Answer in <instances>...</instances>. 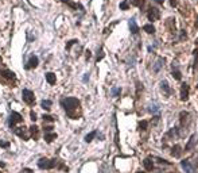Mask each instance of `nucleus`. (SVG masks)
<instances>
[{
  "label": "nucleus",
  "instance_id": "obj_1",
  "mask_svg": "<svg viewBox=\"0 0 198 173\" xmlns=\"http://www.w3.org/2000/svg\"><path fill=\"white\" fill-rule=\"evenodd\" d=\"M61 104L64 105L65 111H66L67 117L75 119L77 117L81 115V111H80V100L75 99V97H66L61 102Z\"/></svg>",
  "mask_w": 198,
  "mask_h": 173
},
{
  "label": "nucleus",
  "instance_id": "obj_2",
  "mask_svg": "<svg viewBox=\"0 0 198 173\" xmlns=\"http://www.w3.org/2000/svg\"><path fill=\"white\" fill-rule=\"evenodd\" d=\"M38 166L41 169H53V168L58 166L57 160H49V158H41L38 161Z\"/></svg>",
  "mask_w": 198,
  "mask_h": 173
},
{
  "label": "nucleus",
  "instance_id": "obj_3",
  "mask_svg": "<svg viewBox=\"0 0 198 173\" xmlns=\"http://www.w3.org/2000/svg\"><path fill=\"white\" fill-rule=\"evenodd\" d=\"M147 16L151 22H155V20H158L160 18V11L158 8H155V7H150L147 12Z\"/></svg>",
  "mask_w": 198,
  "mask_h": 173
},
{
  "label": "nucleus",
  "instance_id": "obj_4",
  "mask_svg": "<svg viewBox=\"0 0 198 173\" xmlns=\"http://www.w3.org/2000/svg\"><path fill=\"white\" fill-rule=\"evenodd\" d=\"M23 122V117L20 115L19 112H11V117H10V120H8V123H10V126L11 127H14L16 123H22Z\"/></svg>",
  "mask_w": 198,
  "mask_h": 173
},
{
  "label": "nucleus",
  "instance_id": "obj_5",
  "mask_svg": "<svg viewBox=\"0 0 198 173\" xmlns=\"http://www.w3.org/2000/svg\"><path fill=\"white\" fill-rule=\"evenodd\" d=\"M23 100L27 104H34L35 103V96H34L33 91L30 89H23Z\"/></svg>",
  "mask_w": 198,
  "mask_h": 173
},
{
  "label": "nucleus",
  "instance_id": "obj_6",
  "mask_svg": "<svg viewBox=\"0 0 198 173\" xmlns=\"http://www.w3.org/2000/svg\"><path fill=\"white\" fill-rule=\"evenodd\" d=\"M181 166H182V169H183L185 173H193V170H194V166H193V164L189 160H182Z\"/></svg>",
  "mask_w": 198,
  "mask_h": 173
},
{
  "label": "nucleus",
  "instance_id": "obj_7",
  "mask_svg": "<svg viewBox=\"0 0 198 173\" xmlns=\"http://www.w3.org/2000/svg\"><path fill=\"white\" fill-rule=\"evenodd\" d=\"M160 91L165 94L166 97H168L171 95V88H170V85H168L167 80H162L160 81Z\"/></svg>",
  "mask_w": 198,
  "mask_h": 173
},
{
  "label": "nucleus",
  "instance_id": "obj_8",
  "mask_svg": "<svg viewBox=\"0 0 198 173\" xmlns=\"http://www.w3.org/2000/svg\"><path fill=\"white\" fill-rule=\"evenodd\" d=\"M187 99H189V84L183 82L181 88V100L182 102H187Z\"/></svg>",
  "mask_w": 198,
  "mask_h": 173
},
{
  "label": "nucleus",
  "instance_id": "obj_9",
  "mask_svg": "<svg viewBox=\"0 0 198 173\" xmlns=\"http://www.w3.org/2000/svg\"><path fill=\"white\" fill-rule=\"evenodd\" d=\"M165 62H166V60L163 58V57H159L158 60L155 61V64H154V66H152V71L155 72V73H158V72L160 71V69L163 68V65H165Z\"/></svg>",
  "mask_w": 198,
  "mask_h": 173
},
{
  "label": "nucleus",
  "instance_id": "obj_10",
  "mask_svg": "<svg viewBox=\"0 0 198 173\" xmlns=\"http://www.w3.org/2000/svg\"><path fill=\"white\" fill-rule=\"evenodd\" d=\"M38 66V57L36 56H31L30 60L27 61V64H26V69H34Z\"/></svg>",
  "mask_w": 198,
  "mask_h": 173
},
{
  "label": "nucleus",
  "instance_id": "obj_11",
  "mask_svg": "<svg viewBox=\"0 0 198 173\" xmlns=\"http://www.w3.org/2000/svg\"><path fill=\"white\" fill-rule=\"evenodd\" d=\"M0 76L3 77V79L8 80V81H14V80H15V73H14V72H11V71H8V69L0 72Z\"/></svg>",
  "mask_w": 198,
  "mask_h": 173
},
{
  "label": "nucleus",
  "instance_id": "obj_12",
  "mask_svg": "<svg viewBox=\"0 0 198 173\" xmlns=\"http://www.w3.org/2000/svg\"><path fill=\"white\" fill-rule=\"evenodd\" d=\"M143 165H144L146 170H148V172L154 170V158H152V157H147V158H144Z\"/></svg>",
  "mask_w": 198,
  "mask_h": 173
},
{
  "label": "nucleus",
  "instance_id": "obj_13",
  "mask_svg": "<svg viewBox=\"0 0 198 173\" xmlns=\"http://www.w3.org/2000/svg\"><path fill=\"white\" fill-rule=\"evenodd\" d=\"M182 154V148L181 145H174L173 149H171V156L174 157V158H179Z\"/></svg>",
  "mask_w": 198,
  "mask_h": 173
},
{
  "label": "nucleus",
  "instance_id": "obj_14",
  "mask_svg": "<svg viewBox=\"0 0 198 173\" xmlns=\"http://www.w3.org/2000/svg\"><path fill=\"white\" fill-rule=\"evenodd\" d=\"M15 134H16V135H19L20 138H23L24 141H27V139L30 138V135L27 134V131H26L24 127H22V128H15Z\"/></svg>",
  "mask_w": 198,
  "mask_h": 173
},
{
  "label": "nucleus",
  "instance_id": "obj_15",
  "mask_svg": "<svg viewBox=\"0 0 198 173\" xmlns=\"http://www.w3.org/2000/svg\"><path fill=\"white\" fill-rule=\"evenodd\" d=\"M190 117V114L187 112V111H182L181 114H179V119H181V125L182 126H186L187 122H189V119L187 118Z\"/></svg>",
  "mask_w": 198,
  "mask_h": 173
},
{
  "label": "nucleus",
  "instance_id": "obj_16",
  "mask_svg": "<svg viewBox=\"0 0 198 173\" xmlns=\"http://www.w3.org/2000/svg\"><path fill=\"white\" fill-rule=\"evenodd\" d=\"M171 73H173V76H174V79L175 80H181V71H179L178 68H177V64H174L173 66H171Z\"/></svg>",
  "mask_w": 198,
  "mask_h": 173
},
{
  "label": "nucleus",
  "instance_id": "obj_17",
  "mask_svg": "<svg viewBox=\"0 0 198 173\" xmlns=\"http://www.w3.org/2000/svg\"><path fill=\"white\" fill-rule=\"evenodd\" d=\"M195 146V135L193 134L191 137H190V139H189V142H187V145H186V148H185V150L186 151H190Z\"/></svg>",
  "mask_w": 198,
  "mask_h": 173
},
{
  "label": "nucleus",
  "instance_id": "obj_18",
  "mask_svg": "<svg viewBox=\"0 0 198 173\" xmlns=\"http://www.w3.org/2000/svg\"><path fill=\"white\" fill-rule=\"evenodd\" d=\"M129 30H131L132 34H137L139 33V27H137L136 22H135V19H131L129 20Z\"/></svg>",
  "mask_w": 198,
  "mask_h": 173
},
{
  "label": "nucleus",
  "instance_id": "obj_19",
  "mask_svg": "<svg viewBox=\"0 0 198 173\" xmlns=\"http://www.w3.org/2000/svg\"><path fill=\"white\" fill-rule=\"evenodd\" d=\"M46 80H47V82L50 85H54V84H55V81H57V77H55V74H54V73L49 72V73L46 74Z\"/></svg>",
  "mask_w": 198,
  "mask_h": 173
},
{
  "label": "nucleus",
  "instance_id": "obj_20",
  "mask_svg": "<svg viewBox=\"0 0 198 173\" xmlns=\"http://www.w3.org/2000/svg\"><path fill=\"white\" fill-rule=\"evenodd\" d=\"M55 138H57V134L55 133H46L45 134V139H46V142H49V143H50V142H53Z\"/></svg>",
  "mask_w": 198,
  "mask_h": 173
},
{
  "label": "nucleus",
  "instance_id": "obj_21",
  "mask_svg": "<svg viewBox=\"0 0 198 173\" xmlns=\"http://www.w3.org/2000/svg\"><path fill=\"white\" fill-rule=\"evenodd\" d=\"M143 30L146 33H148V34H155V27L152 25H144L143 26Z\"/></svg>",
  "mask_w": 198,
  "mask_h": 173
},
{
  "label": "nucleus",
  "instance_id": "obj_22",
  "mask_svg": "<svg viewBox=\"0 0 198 173\" xmlns=\"http://www.w3.org/2000/svg\"><path fill=\"white\" fill-rule=\"evenodd\" d=\"M41 105H42V108H43V110H46V111L51 110V102H50V100H42Z\"/></svg>",
  "mask_w": 198,
  "mask_h": 173
},
{
  "label": "nucleus",
  "instance_id": "obj_23",
  "mask_svg": "<svg viewBox=\"0 0 198 173\" xmlns=\"http://www.w3.org/2000/svg\"><path fill=\"white\" fill-rule=\"evenodd\" d=\"M193 54H194V65H193V69L197 71V68H198V49H195V50L193 51Z\"/></svg>",
  "mask_w": 198,
  "mask_h": 173
},
{
  "label": "nucleus",
  "instance_id": "obj_24",
  "mask_svg": "<svg viewBox=\"0 0 198 173\" xmlns=\"http://www.w3.org/2000/svg\"><path fill=\"white\" fill-rule=\"evenodd\" d=\"M30 134L35 139L38 138V127H36V126H31V127H30Z\"/></svg>",
  "mask_w": 198,
  "mask_h": 173
},
{
  "label": "nucleus",
  "instance_id": "obj_25",
  "mask_svg": "<svg viewBox=\"0 0 198 173\" xmlns=\"http://www.w3.org/2000/svg\"><path fill=\"white\" fill-rule=\"evenodd\" d=\"M96 134H97V131H92V133H89L86 137H85V141H86V142H92V139L96 137Z\"/></svg>",
  "mask_w": 198,
  "mask_h": 173
},
{
  "label": "nucleus",
  "instance_id": "obj_26",
  "mask_svg": "<svg viewBox=\"0 0 198 173\" xmlns=\"http://www.w3.org/2000/svg\"><path fill=\"white\" fill-rule=\"evenodd\" d=\"M147 127H148V122H147V120H142V122L139 123V128L142 131H146V130H147Z\"/></svg>",
  "mask_w": 198,
  "mask_h": 173
},
{
  "label": "nucleus",
  "instance_id": "obj_27",
  "mask_svg": "<svg viewBox=\"0 0 198 173\" xmlns=\"http://www.w3.org/2000/svg\"><path fill=\"white\" fill-rule=\"evenodd\" d=\"M159 111V107H158V104H152V105H150V112H158Z\"/></svg>",
  "mask_w": 198,
  "mask_h": 173
},
{
  "label": "nucleus",
  "instance_id": "obj_28",
  "mask_svg": "<svg viewBox=\"0 0 198 173\" xmlns=\"http://www.w3.org/2000/svg\"><path fill=\"white\" fill-rule=\"evenodd\" d=\"M120 92H121V89L120 88H113L112 89V96H119V95H120Z\"/></svg>",
  "mask_w": 198,
  "mask_h": 173
},
{
  "label": "nucleus",
  "instance_id": "obj_29",
  "mask_svg": "<svg viewBox=\"0 0 198 173\" xmlns=\"http://www.w3.org/2000/svg\"><path fill=\"white\" fill-rule=\"evenodd\" d=\"M45 122H54V118L53 117H50V115H43V118H42Z\"/></svg>",
  "mask_w": 198,
  "mask_h": 173
},
{
  "label": "nucleus",
  "instance_id": "obj_30",
  "mask_svg": "<svg viewBox=\"0 0 198 173\" xmlns=\"http://www.w3.org/2000/svg\"><path fill=\"white\" fill-rule=\"evenodd\" d=\"M120 8H121V10H128V8H129L128 1H123V3L120 4Z\"/></svg>",
  "mask_w": 198,
  "mask_h": 173
},
{
  "label": "nucleus",
  "instance_id": "obj_31",
  "mask_svg": "<svg viewBox=\"0 0 198 173\" xmlns=\"http://www.w3.org/2000/svg\"><path fill=\"white\" fill-rule=\"evenodd\" d=\"M131 3L134 4V6H136V7H139V6H142V0H131Z\"/></svg>",
  "mask_w": 198,
  "mask_h": 173
},
{
  "label": "nucleus",
  "instance_id": "obj_32",
  "mask_svg": "<svg viewBox=\"0 0 198 173\" xmlns=\"http://www.w3.org/2000/svg\"><path fill=\"white\" fill-rule=\"evenodd\" d=\"M74 43H78V42H77V39H73V41H70V42H69V43H67V45H66V49H67V50H69V49L72 48V46L74 45Z\"/></svg>",
  "mask_w": 198,
  "mask_h": 173
},
{
  "label": "nucleus",
  "instance_id": "obj_33",
  "mask_svg": "<svg viewBox=\"0 0 198 173\" xmlns=\"http://www.w3.org/2000/svg\"><path fill=\"white\" fill-rule=\"evenodd\" d=\"M103 57H104V51H103V49H100L98 50V56H97V61L103 60Z\"/></svg>",
  "mask_w": 198,
  "mask_h": 173
},
{
  "label": "nucleus",
  "instance_id": "obj_34",
  "mask_svg": "<svg viewBox=\"0 0 198 173\" xmlns=\"http://www.w3.org/2000/svg\"><path fill=\"white\" fill-rule=\"evenodd\" d=\"M0 146H1V148H8V146H10V142L0 141Z\"/></svg>",
  "mask_w": 198,
  "mask_h": 173
},
{
  "label": "nucleus",
  "instance_id": "obj_35",
  "mask_svg": "<svg viewBox=\"0 0 198 173\" xmlns=\"http://www.w3.org/2000/svg\"><path fill=\"white\" fill-rule=\"evenodd\" d=\"M30 117H31V120H33V122H35V120H36V114L34 112V111H31V112H30Z\"/></svg>",
  "mask_w": 198,
  "mask_h": 173
},
{
  "label": "nucleus",
  "instance_id": "obj_36",
  "mask_svg": "<svg viewBox=\"0 0 198 173\" xmlns=\"http://www.w3.org/2000/svg\"><path fill=\"white\" fill-rule=\"evenodd\" d=\"M85 58H86V60L90 58V50H86V53H85Z\"/></svg>",
  "mask_w": 198,
  "mask_h": 173
},
{
  "label": "nucleus",
  "instance_id": "obj_37",
  "mask_svg": "<svg viewBox=\"0 0 198 173\" xmlns=\"http://www.w3.org/2000/svg\"><path fill=\"white\" fill-rule=\"evenodd\" d=\"M51 130H53V127H51V126H47V127H45V133H50Z\"/></svg>",
  "mask_w": 198,
  "mask_h": 173
},
{
  "label": "nucleus",
  "instance_id": "obj_38",
  "mask_svg": "<svg viewBox=\"0 0 198 173\" xmlns=\"http://www.w3.org/2000/svg\"><path fill=\"white\" fill-rule=\"evenodd\" d=\"M88 76H89V74H85V77H84V81H88V80H89V77H88Z\"/></svg>",
  "mask_w": 198,
  "mask_h": 173
},
{
  "label": "nucleus",
  "instance_id": "obj_39",
  "mask_svg": "<svg viewBox=\"0 0 198 173\" xmlns=\"http://www.w3.org/2000/svg\"><path fill=\"white\" fill-rule=\"evenodd\" d=\"M61 1H62V3H69L70 0H61Z\"/></svg>",
  "mask_w": 198,
  "mask_h": 173
},
{
  "label": "nucleus",
  "instance_id": "obj_40",
  "mask_svg": "<svg viewBox=\"0 0 198 173\" xmlns=\"http://www.w3.org/2000/svg\"><path fill=\"white\" fill-rule=\"evenodd\" d=\"M156 3H163V0H155Z\"/></svg>",
  "mask_w": 198,
  "mask_h": 173
},
{
  "label": "nucleus",
  "instance_id": "obj_41",
  "mask_svg": "<svg viewBox=\"0 0 198 173\" xmlns=\"http://www.w3.org/2000/svg\"><path fill=\"white\" fill-rule=\"evenodd\" d=\"M195 26H197V27H198V16H197V22H195Z\"/></svg>",
  "mask_w": 198,
  "mask_h": 173
},
{
  "label": "nucleus",
  "instance_id": "obj_42",
  "mask_svg": "<svg viewBox=\"0 0 198 173\" xmlns=\"http://www.w3.org/2000/svg\"><path fill=\"white\" fill-rule=\"evenodd\" d=\"M136 173H144V172H136Z\"/></svg>",
  "mask_w": 198,
  "mask_h": 173
},
{
  "label": "nucleus",
  "instance_id": "obj_43",
  "mask_svg": "<svg viewBox=\"0 0 198 173\" xmlns=\"http://www.w3.org/2000/svg\"><path fill=\"white\" fill-rule=\"evenodd\" d=\"M0 62H1V57H0Z\"/></svg>",
  "mask_w": 198,
  "mask_h": 173
},
{
  "label": "nucleus",
  "instance_id": "obj_44",
  "mask_svg": "<svg viewBox=\"0 0 198 173\" xmlns=\"http://www.w3.org/2000/svg\"><path fill=\"white\" fill-rule=\"evenodd\" d=\"M197 88H198V85H197Z\"/></svg>",
  "mask_w": 198,
  "mask_h": 173
},
{
  "label": "nucleus",
  "instance_id": "obj_45",
  "mask_svg": "<svg viewBox=\"0 0 198 173\" xmlns=\"http://www.w3.org/2000/svg\"><path fill=\"white\" fill-rule=\"evenodd\" d=\"M31 173H33V172H31Z\"/></svg>",
  "mask_w": 198,
  "mask_h": 173
},
{
  "label": "nucleus",
  "instance_id": "obj_46",
  "mask_svg": "<svg viewBox=\"0 0 198 173\" xmlns=\"http://www.w3.org/2000/svg\"><path fill=\"white\" fill-rule=\"evenodd\" d=\"M0 173H1V172H0Z\"/></svg>",
  "mask_w": 198,
  "mask_h": 173
}]
</instances>
